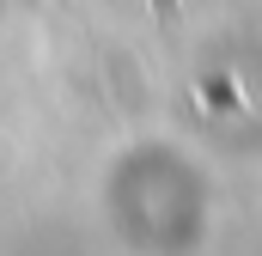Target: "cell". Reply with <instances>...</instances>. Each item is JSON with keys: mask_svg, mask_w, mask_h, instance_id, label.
<instances>
[{"mask_svg": "<svg viewBox=\"0 0 262 256\" xmlns=\"http://www.w3.org/2000/svg\"><path fill=\"white\" fill-rule=\"evenodd\" d=\"M152 12H159L165 25H177V0H152Z\"/></svg>", "mask_w": 262, "mask_h": 256, "instance_id": "cell-1", "label": "cell"}]
</instances>
